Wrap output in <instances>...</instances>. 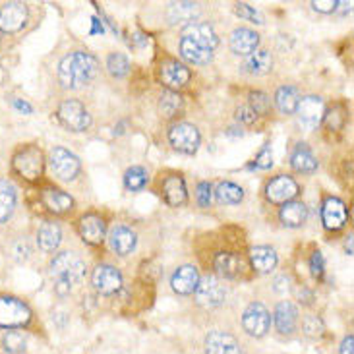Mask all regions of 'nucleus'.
<instances>
[{
    "label": "nucleus",
    "instance_id": "393cba45",
    "mask_svg": "<svg viewBox=\"0 0 354 354\" xmlns=\"http://www.w3.org/2000/svg\"><path fill=\"white\" fill-rule=\"evenodd\" d=\"M109 242H111V248L115 250L118 256H128V254L134 252L136 244H138V236L130 227L115 225L111 229V234H109Z\"/></svg>",
    "mask_w": 354,
    "mask_h": 354
},
{
    "label": "nucleus",
    "instance_id": "a878e982",
    "mask_svg": "<svg viewBox=\"0 0 354 354\" xmlns=\"http://www.w3.org/2000/svg\"><path fill=\"white\" fill-rule=\"evenodd\" d=\"M60 242H62V230L55 221H45L37 229V246L45 254L57 252Z\"/></svg>",
    "mask_w": 354,
    "mask_h": 354
},
{
    "label": "nucleus",
    "instance_id": "49530a36",
    "mask_svg": "<svg viewBox=\"0 0 354 354\" xmlns=\"http://www.w3.org/2000/svg\"><path fill=\"white\" fill-rule=\"evenodd\" d=\"M236 118H239L240 122H244V124H254V122H256V118H258V115H256L248 105H244V106H240L239 111H236Z\"/></svg>",
    "mask_w": 354,
    "mask_h": 354
},
{
    "label": "nucleus",
    "instance_id": "6e6552de",
    "mask_svg": "<svg viewBox=\"0 0 354 354\" xmlns=\"http://www.w3.org/2000/svg\"><path fill=\"white\" fill-rule=\"evenodd\" d=\"M192 72L186 64L178 62L176 58H165L159 64V82L167 87V91H176L190 84Z\"/></svg>",
    "mask_w": 354,
    "mask_h": 354
},
{
    "label": "nucleus",
    "instance_id": "5701e85b",
    "mask_svg": "<svg viewBox=\"0 0 354 354\" xmlns=\"http://www.w3.org/2000/svg\"><path fill=\"white\" fill-rule=\"evenodd\" d=\"M259 47V35L254 29L239 28L230 35V50L239 57H250Z\"/></svg>",
    "mask_w": 354,
    "mask_h": 354
},
{
    "label": "nucleus",
    "instance_id": "a19ab883",
    "mask_svg": "<svg viewBox=\"0 0 354 354\" xmlns=\"http://www.w3.org/2000/svg\"><path fill=\"white\" fill-rule=\"evenodd\" d=\"M250 109L256 113V115H268L269 111V97L261 91H256L250 95Z\"/></svg>",
    "mask_w": 354,
    "mask_h": 354
},
{
    "label": "nucleus",
    "instance_id": "3c124183",
    "mask_svg": "<svg viewBox=\"0 0 354 354\" xmlns=\"http://www.w3.org/2000/svg\"><path fill=\"white\" fill-rule=\"evenodd\" d=\"M12 105L16 106L19 113H26V115H31V113H33V109H31V105H29V103H26V101H19V99H14V101H12Z\"/></svg>",
    "mask_w": 354,
    "mask_h": 354
},
{
    "label": "nucleus",
    "instance_id": "39448f33",
    "mask_svg": "<svg viewBox=\"0 0 354 354\" xmlns=\"http://www.w3.org/2000/svg\"><path fill=\"white\" fill-rule=\"evenodd\" d=\"M60 124L72 130V132H86L91 126V115L87 113V109L76 99H66L62 101L57 111Z\"/></svg>",
    "mask_w": 354,
    "mask_h": 354
},
{
    "label": "nucleus",
    "instance_id": "37998d69",
    "mask_svg": "<svg viewBox=\"0 0 354 354\" xmlns=\"http://www.w3.org/2000/svg\"><path fill=\"white\" fill-rule=\"evenodd\" d=\"M271 167H273V153H271V147L266 144L261 147V151H259L256 161H254V165L250 169H261V171H266V169H271Z\"/></svg>",
    "mask_w": 354,
    "mask_h": 354
},
{
    "label": "nucleus",
    "instance_id": "dca6fc26",
    "mask_svg": "<svg viewBox=\"0 0 354 354\" xmlns=\"http://www.w3.org/2000/svg\"><path fill=\"white\" fill-rule=\"evenodd\" d=\"M39 201L53 215H66L68 211L74 209V200L66 192L60 190L57 186H50V184L45 186L43 190H39Z\"/></svg>",
    "mask_w": 354,
    "mask_h": 354
},
{
    "label": "nucleus",
    "instance_id": "f3484780",
    "mask_svg": "<svg viewBox=\"0 0 354 354\" xmlns=\"http://www.w3.org/2000/svg\"><path fill=\"white\" fill-rule=\"evenodd\" d=\"M161 196L171 207H180L188 201V190H186V182L178 173L161 174Z\"/></svg>",
    "mask_w": 354,
    "mask_h": 354
},
{
    "label": "nucleus",
    "instance_id": "4be33fe9",
    "mask_svg": "<svg viewBox=\"0 0 354 354\" xmlns=\"http://www.w3.org/2000/svg\"><path fill=\"white\" fill-rule=\"evenodd\" d=\"M182 37L190 39L194 43H198L200 47L213 50L219 47V37L215 33V29L211 28L209 24H188L182 29Z\"/></svg>",
    "mask_w": 354,
    "mask_h": 354
},
{
    "label": "nucleus",
    "instance_id": "f257e3e1",
    "mask_svg": "<svg viewBox=\"0 0 354 354\" xmlns=\"http://www.w3.org/2000/svg\"><path fill=\"white\" fill-rule=\"evenodd\" d=\"M99 74V60L91 53L74 50L60 60L58 82L66 89H80L91 84Z\"/></svg>",
    "mask_w": 354,
    "mask_h": 354
},
{
    "label": "nucleus",
    "instance_id": "2eb2a0df",
    "mask_svg": "<svg viewBox=\"0 0 354 354\" xmlns=\"http://www.w3.org/2000/svg\"><path fill=\"white\" fill-rule=\"evenodd\" d=\"M297 115L300 124L304 126L306 130H314L317 128V124L324 120L326 116V106H324V101L322 97L316 95H308L304 99L298 101L297 106Z\"/></svg>",
    "mask_w": 354,
    "mask_h": 354
},
{
    "label": "nucleus",
    "instance_id": "f704fd0d",
    "mask_svg": "<svg viewBox=\"0 0 354 354\" xmlns=\"http://www.w3.org/2000/svg\"><path fill=\"white\" fill-rule=\"evenodd\" d=\"M0 348L4 351V354H24L28 348V339L21 331L12 329L0 337Z\"/></svg>",
    "mask_w": 354,
    "mask_h": 354
},
{
    "label": "nucleus",
    "instance_id": "aec40b11",
    "mask_svg": "<svg viewBox=\"0 0 354 354\" xmlns=\"http://www.w3.org/2000/svg\"><path fill=\"white\" fill-rule=\"evenodd\" d=\"M205 354H244L236 337L225 331H209L205 337Z\"/></svg>",
    "mask_w": 354,
    "mask_h": 354
},
{
    "label": "nucleus",
    "instance_id": "423d86ee",
    "mask_svg": "<svg viewBox=\"0 0 354 354\" xmlns=\"http://www.w3.org/2000/svg\"><path fill=\"white\" fill-rule=\"evenodd\" d=\"M211 268L225 279H244L248 263L240 254L232 250H217L211 259Z\"/></svg>",
    "mask_w": 354,
    "mask_h": 354
},
{
    "label": "nucleus",
    "instance_id": "de8ad7c7",
    "mask_svg": "<svg viewBox=\"0 0 354 354\" xmlns=\"http://www.w3.org/2000/svg\"><path fill=\"white\" fill-rule=\"evenodd\" d=\"M12 256L18 259V261H26L29 256V246L26 240H19L14 244V250H12Z\"/></svg>",
    "mask_w": 354,
    "mask_h": 354
},
{
    "label": "nucleus",
    "instance_id": "79ce46f5",
    "mask_svg": "<svg viewBox=\"0 0 354 354\" xmlns=\"http://www.w3.org/2000/svg\"><path fill=\"white\" fill-rule=\"evenodd\" d=\"M234 12L239 14L242 19H248L252 24H263V16L259 14L258 10L254 8V6H250V4H244V2H240L234 6Z\"/></svg>",
    "mask_w": 354,
    "mask_h": 354
},
{
    "label": "nucleus",
    "instance_id": "ea45409f",
    "mask_svg": "<svg viewBox=\"0 0 354 354\" xmlns=\"http://www.w3.org/2000/svg\"><path fill=\"white\" fill-rule=\"evenodd\" d=\"M302 331H304V335L306 337L317 339V337L324 335L326 327H324V322L317 316H306L302 319Z\"/></svg>",
    "mask_w": 354,
    "mask_h": 354
},
{
    "label": "nucleus",
    "instance_id": "72a5a7b5",
    "mask_svg": "<svg viewBox=\"0 0 354 354\" xmlns=\"http://www.w3.org/2000/svg\"><path fill=\"white\" fill-rule=\"evenodd\" d=\"M200 14V4L194 2H174L169 6V19L173 24H184V21H192Z\"/></svg>",
    "mask_w": 354,
    "mask_h": 354
},
{
    "label": "nucleus",
    "instance_id": "c85d7f7f",
    "mask_svg": "<svg viewBox=\"0 0 354 354\" xmlns=\"http://www.w3.org/2000/svg\"><path fill=\"white\" fill-rule=\"evenodd\" d=\"M277 252L269 246H256L250 250V263H252V269L258 273H271L277 268Z\"/></svg>",
    "mask_w": 354,
    "mask_h": 354
},
{
    "label": "nucleus",
    "instance_id": "9b49d317",
    "mask_svg": "<svg viewBox=\"0 0 354 354\" xmlns=\"http://www.w3.org/2000/svg\"><path fill=\"white\" fill-rule=\"evenodd\" d=\"M196 302L203 308H217L227 298V288L215 275H205L196 287Z\"/></svg>",
    "mask_w": 354,
    "mask_h": 354
},
{
    "label": "nucleus",
    "instance_id": "cd10ccee",
    "mask_svg": "<svg viewBox=\"0 0 354 354\" xmlns=\"http://www.w3.org/2000/svg\"><path fill=\"white\" fill-rule=\"evenodd\" d=\"M279 219L288 229H298L308 221V207L302 201L283 203V207L279 211Z\"/></svg>",
    "mask_w": 354,
    "mask_h": 354
},
{
    "label": "nucleus",
    "instance_id": "58836bf2",
    "mask_svg": "<svg viewBox=\"0 0 354 354\" xmlns=\"http://www.w3.org/2000/svg\"><path fill=\"white\" fill-rule=\"evenodd\" d=\"M106 70L113 77H124L130 72V62H128V58L124 55L113 53L106 58Z\"/></svg>",
    "mask_w": 354,
    "mask_h": 354
},
{
    "label": "nucleus",
    "instance_id": "20e7f679",
    "mask_svg": "<svg viewBox=\"0 0 354 354\" xmlns=\"http://www.w3.org/2000/svg\"><path fill=\"white\" fill-rule=\"evenodd\" d=\"M33 319L31 308L16 297L0 295V327L12 331V329H26Z\"/></svg>",
    "mask_w": 354,
    "mask_h": 354
},
{
    "label": "nucleus",
    "instance_id": "c03bdc74",
    "mask_svg": "<svg viewBox=\"0 0 354 354\" xmlns=\"http://www.w3.org/2000/svg\"><path fill=\"white\" fill-rule=\"evenodd\" d=\"M196 198H198L200 207H209L211 205V184L209 182H200V184H198V194H196Z\"/></svg>",
    "mask_w": 354,
    "mask_h": 354
},
{
    "label": "nucleus",
    "instance_id": "e433bc0d",
    "mask_svg": "<svg viewBox=\"0 0 354 354\" xmlns=\"http://www.w3.org/2000/svg\"><path fill=\"white\" fill-rule=\"evenodd\" d=\"M147 182H149V176H147V171H145L144 167H132V169H128V171H126L124 174L126 190H130V192L144 190Z\"/></svg>",
    "mask_w": 354,
    "mask_h": 354
},
{
    "label": "nucleus",
    "instance_id": "412c9836",
    "mask_svg": "<svg viewBox=\"0 0 354 354\" xmlns=\"http://www.w3.org/2000/svg\"><path fill=\"white\" fill-rule=\"evenodd\" d=\"M298 308L290 302V300H283L279 302L273 314V322H275V329L281 335L290 337L298 329Z\"/></svg>",
    "mask_w": 354,
    "mask_h": 354
},
{
    "label": "nucleus",
    "instance_id": "bb28decb",
    "mask_svg": "<svg viewBox=\"0 0 354 354\" xmlns=\"http://www.w3.org/2000/svg\"><path fill=\"white\" fill-rule=\"evenodd\" d=\"M178 50H180V57L190 62V64H196V66H205L213 60V50H207V48L200 47L198 43H194L190 39L180 37V43H178Z\"/></svg>",
    "mask_w": 354,
    "mask_h": 354
},
{
    "label": "nucleus",
    "instance_id": "a211bd4d",
    "mask_svg": "<svg viewBox=\"0 0 354 354\" xmlns=\"http://www.w3.org/2000/svg\"><path fill=\"white\" fill-rule=\"evenodd\" d=\"M77 230H80V236H82V240L86 244H89V246H99L105 240V219L99 213H86V215L80 217Z\"/></svg>",
    "mask_w": 354,
    "mask_h": 354
},
{
    "label": "nucleus",
    "instance_id": "4c0bfd02",
    "mask_svg": "<svg viewBox=\"0 0 354 354\" xmlns=\"http://www.w3.org/2000/svg\"><path fill=\"white\" fill-rule=\"evenodd\" d=\"M182 109V97L176 91H165L159 99V111L167 118H173Z\"/></svg>",
    "mask_w": 354,
    "mask_h": 354
},
{
    "label": "nucleus",
    "instance_id": "7ed1b4c3",
    "mask_svg": "<svg viewBox=\"0 0 354 354\" xmlns=\"http://www.w3.org/2000/svg\"><path fill=\"white\" fill-rule=\"evenodd\" d=\"M10 171L21 182L37 184L45 173V155L35 144H21L10 159Z\"/></svg>",
    "mask_w": 354,
    "mask_h": 354
},
{
    "label": "nucleus",
    "instance_id": "c756f323",
    "mask_svg": "<svg viewBox=\"0 0 354 354\" xmlns=\"http://www.w3.org/2000/svg\"><path fill=\"white\" fill-rule=\"evenodd\" d=\"M290 167L300 174H314L317 171V159L306 144H298L290 153Z\"/></svg>",
    "mask_w": 354,
    "mask_h": 354
},
{
    "label": "nucleus",
    "instance_id": "2f4dec72",
    "mask_svg": "<svg viewBox=\"0 0 354 354\" xmlns=\"http://www.w3.org/2000/svg\"><path fill=\"white\" fill-rule=\"evenodd\" d=\"M273 68V57L269 50H256L244 60V72H248L252 76H263Z\"/></svg>",
    "mask_w": 354,
    "mask_h": 354
},
{
    "label": "nucleus",
    "instance_id": "09e8293b",
    "mask_svg": "<svg viewBox=\"0 0 354 354\" xmlns=\"http://www.w3.org/2000/svg\"><path fill=\"white\" fill-rule=\"evenodd\" d=\"M312 6L317 12H335L337 2H333V0H329V2H312Z\"/></svg>",
    "mask_w": 354,
    "mask_h": 354
},
{
    "label": "nucleus",
    "instance_id": "1a4fd4ad",
    "mask_svg": "<svg viewBox=\"0 0 354 354\" xmlns=\"http://www.w3.org/2000/svg\"><path fill=\"white\" fill-rule=\"evenodd\" d=\"M169 142L176 151L186 155H194L200 149L201 136L200 130L188 122H178L169 130Z\"/></svg>",
    "mask_w": 354,
    "mask_h": 354
},
{
    "label": "nucleus",
    "instance_id": "0eeeda50",
    "mask_svg": "<svg viewBox=\"0 0 354 354\" xmlns=\"http://www.w3.org/2000/svg\"><path fill=\"white\" fill-rule=\"evenodd\" d=\"M48 165L53 174L60 178V180H76L77 174L82 171L80 159L72 151H68L64 147H55L50 155H48Z\"/></svg>",
    "mask_w": 354,
    "mask_h": 354
},
{
    "label": "nucleus",
    "instance_id": "c9c22d12",
    "mask_svg": "<svg viewBox=\"0 0 354 354\" xmlns=\"http://www.w3.org/2000/svg\"><path fill=\"white\" fill-rule=\"evenodd\" d=\"M215 196H217L219 203L236 205V203L244 200V190L240 186H236L234 182H221L219 186L215 188Z\"/></svg>",
    "mask_w": 354,
    "mask_h": 354
},
{
    "label": "nucleus",
    "instance_id": "a18cd8bd",
    "mask_svg": "<svg viewBox=\"0 0 354 354\" xmlns=\"http://www.w3.org/2000/svg\"><path fill=\"white\" fill-rule=\"evenodd\" d=\"M310 269H312V275L316 279L324 277L326 266H324V256H322V252H314V256L310 259Z\"/></svg>",
    "mask_w": 354,
    "mask_h": 354
},
{
    "label": "nucleus",
    "instance_id": "f8f14e48",
    "mask_svg": "<svg viewBox=\"0 0 354 354\" xmlns=\"http://www.w3.org/2000/svg\"><path fill=\"white\" fill-rule=\"evenodd\" d=\"M266 198L271 203H288L297 198L300 194V186L298 182L292 178V176H287V174H279L275 178H271L266 184Z\"/></svg>",
    "mask_w": 354,
    "mask_h": 354
},
{
    "label": "nucleus",
    "instance_id": "ddd939ff",
    "mask_svg": "<svg viewBox=\"0 0 354 354\" xmlns=\"http://www.w3.org/2000/svg\"><path fill=\"white\" fill-rule=\"evenodd\" d=\"M29 10L24 2H6L0 6V31L18 33L28 24Z\"/></svg>",
    "mask_w": 354,
    "mask_h": 354
},
{
    "label": "nucleus",
    "instance_id": "473e14b6",
    "mask_svg": "<svg viewBox=\"0 0 354 354\" xmlns=\"http://www.w3.org/2000/svg\"><path fill=\"white\" fill-rule=\"evenodd\" d=\"M298 101H300V95H298L297 87L283 86L279 87L277 93H275V105L283 115H295Z\"/></svg>",
    "mask_w": 354,
    "mask_h": 354
},
{
    "label": "nucleus",
    "instance_id": "f03ea898",
    "mask_svg": "<svg viewBox=\"0 0 354 354\" xmlns=\"http://www.w3.org/2000/svg\"><path fill=\"white\" fill-rule=\"evenodd\" d=\"M86 275V261L76 252H60L50 261V277L55 281V290L60 297H66L72 288L82 283Z\"/></svg>",
    "mask_w": 354,
    "mask_h": 354
},
{
    "label": "nucleus",
    "instance_id": "6ab92c4d",
    "mask_svg": "<svg viewBox=\"0 0 354 354\" xmlns=\"http://www.w3.org/2000/svg\"><path fill=\"white\" fill-rule=\"evenodd\" d=\"M348 219V211H346L345 201H341L339 198L329 196L322 205V221H324V227L327 230H341L346 225Z\"/></svg>",
    "mask_w": 354,
    "mask_h": 354
},
{
    "label": "nucleus",
    "instance_id": "8fccbe9b",
    "mask_svg": "<svg viewBox=\"0 0 354 354\" xmlns=\"http://www.w3.org/2000/svg\"><path fill=\"white\" fill-rule=\"evenodd\" d=\"M353 343H354L353 335H346L345 339H343V343H341V354H354Z\"/></svg>",
    "mask_w": 354,
    "mask_h": 354
},
{
    "label": "nucleus",
    "instance_id": "9d476101",
    "mask_svg": "<svg viewBox=\"0 0 354 354\" xmlns=\"http://www.w3.org/2000/svg\"><path fill=\"white\" fill-rule=\"evenodd\" d=\"M269 327H271V314L268 308L261 302H252L242 314V329L250 337L259 339V337L268 335Z\"/></svg>",
    "mask_w": 354,
    "mask_h": 354
},
{
    "label": "nucleus",
    "instance_id": "b1692460",
    "mask_svg": "<svg viewBox=\"0 0 354 354\" xmlns=\"http://www.w3.org/2000/svg\"><path fill=\"white\" fill-rule=\"evenodd\" d=\"M198 283H200V273L194 266H180L174 271L173 279H171V287L180 297L192 295L198 287Z\"/></svg>",
    "mask_w": 354,
    "mask_h": 354
},
{
    "label": "nucleus",
    "instance_id": "7c9ffc66",
    "mask_svg": "<svg viewBox=\"0 0 354 354\" xmlns=\"http://www.w3.org/2000/svg\"><path fill=\"white\" fill-rule=\"evenodd\" d=\"M16 203H18L16 186L10 180H0V225L14 215Z\"/></svg>",
    "mask_w": 354,
    "mask_h": 354
},
{
    "label": "nucleus",
    "instance_id": "4468645a",
    "mask_svg": "<svg viewBox=\"0 0 354 354\" xmlns=\"http://www.w3.org/2000/svg\"><path fill=\"white\" fill-rule=\"evenodd\" d=\"M91 283H93V288H95L99 295H103V297H113V295H116V292L122 288V275H120V271L116 268H113V266L101 263V266H97L95 271H93Z\"/></svg>",
    "mask_w": 354,
    "mask_h": 354
}]
</instances>
